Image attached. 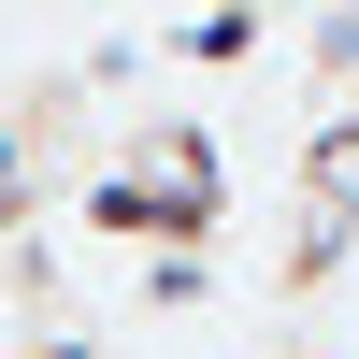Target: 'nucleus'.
<instances>
[]
</instances>
